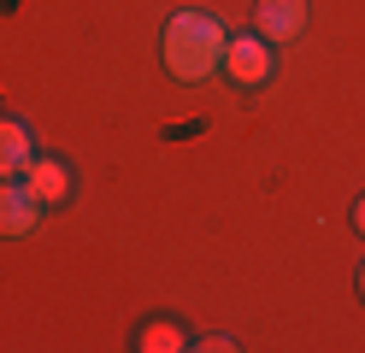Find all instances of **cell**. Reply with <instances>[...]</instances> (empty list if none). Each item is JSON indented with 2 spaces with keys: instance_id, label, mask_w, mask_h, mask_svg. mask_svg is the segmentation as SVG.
Masks as SVG:
<instances>
[{
  "instance_id": "52a82bcc",
  "label": "cell",
  "mask_w": 365,
  "mask_h": 353,
  "mask_svg": "<svg viewBox=\"0 0 365 353\" xmlns=\"http://www.w3.org/2000/svg\"><path fill=\"white\" fill-rule=\"evenodd\" d=\"M182 342H189V336H182V324H165V318H159V324H142V336H135L142 353H177Z\"/></svg>"
},
{
  "instance_id": "9c48e42d",
  "label": "cell",
  "mask_w": 365,
  "mask_h": 353,
  "mask_svg": "<svg viewBox=\"0 0 365 353\" xmlns=\"http://www.w3.org/2000/svg\"><path fill=\"white\" fill-rule=\"evenodd\" d=\"M359 295H365V271H359Z\"/></svg>"
},
{
  "instance_id": "7a4b0ae2",
  "label": "cell",
  "mask_w": 365,
  "mask_h": 353,
  "mask_svg": "<svg viewBox=\"0 0 365 353\" xmlns=\"http://www.w3.org/2000/svg\"><path fill=\"white\" fill-rule=\"evenodd\" d=\"M218 71H224L236 88H265L271 77H277V47H271L265 36H230Z\"/></svg>"
},
{
  "instance_id": "6da1fadb",
  "label": "cell",
  "mask_w": 365,
  "mask_h": 353,
  "mask_svg": "<svg viewBox=\"0 0 365 353\" xmlns=\"http://www.w3.org/2000/svg\"><path fill=\"white\" fill-rule=\"evenodd\" d=\"M224 47H230V36H224V24L212 12H177L165 24V71L177 83H207L212 71L224 65Z\"/></svg>"
},
{
  "instance_id": "8992f818",
  "label": "cell",
  "mask_w": 365,
  "mask_h": 353,
  "mask_svg": "<svg viewBox=\"0 0 365 353\" xmlns=\"http://www.w3.org/2000/svg\"><path fill=\"white\" fill-rule=\"evenodd\" d=\"M36 159V141L18 118H0V177H24V165Z\"/></svg>"
},
{
  "instance_id": "ba28073f",
  "label": "cell",
  "mask_w": 365,
  "mask_h": 353,
  "mask_svg": "<svg viewBox=\"0 0 365 353\" xmlns=\"http://www.w3.org/2000/svg\"><path fill=\"white\" fill-rule=\"evenodd\" d=\"M354 230L365 235V195H359V206H354Z\"/></svg>"
},
{
  "instance_id": "5b68a950",
  "label": "cell",
  "mask_w": 365,
  "mask_h": 353,
  "mask_svg": "<svg viewBox=\"0 0 365 353\" xmlns=\"http://www.w3.org/2000/svg\"><path fill=\"white\" fill-rule=\"evenodd\" d=\"M24 183H30V195L41 200V206H59V200H71V165L65 159H53V153H36L30 165H24Z\"/></svg>"
},
{
  "instance_id": "277c9868",
  "label": "cell",
  "mask_w": 365,
  "mask_h": 353,
  "mask_svg": "<svg viewBox=\"0 0 365 353\" xmlns=\"http://www.w3.org/2000/svg\"><path fill=\"white\" fill-rule=\"evenodd\" d=\"M41 224V200L24 177H0V235H30Z\"/></svg>"
},
{
  "instance_id": "3957f363",
  "label": "cell",
  "mask_w": 365,
  "mask_h": 353,
  "mask_svg": "<svg viewBox=\"0 0 365 353\" xmlns=\"http://www.w3.org/2000/svg\"><path fill=\"white\" fill-rule=\"evenodd\" d=\"M307 30V0H259L254 6V36H265L271 47H289Z\"/></svg>"
}]
</instances>
